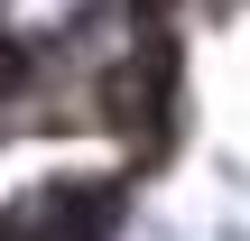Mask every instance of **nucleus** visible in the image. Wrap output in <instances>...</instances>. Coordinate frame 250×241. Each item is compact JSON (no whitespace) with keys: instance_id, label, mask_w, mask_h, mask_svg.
Here are the masks:
<instances>
[{"instance_id":"obj_2","label":"nucleus","mask_w":250,"mask_h":241,"mask_svg":"<svg viewBox=\"0 0 250 241\" xmlns=\"http://www.w3.org/2000/svg\"><path fill=\"white\" fill-rule=\"evenodd\" d=\"M130 176H46L0 204V241H121Z\"/></svg>"},{"instance_id":"obj_1","label":"nucleus","mask_w":250,"mask_h":241,"mask_svg":"<svg viewBox=\"0 0 250 241\" xmlns=\"http://www.w3.org/2000/svg\"><path fill=\"white\" fill-rule=\"evenodd\" d=\"M93 121L121 149H139V158H167L176 149V130H186V65H176L167 19H139L130 46L93 74Z\"/></svg>"}]
</instances>
